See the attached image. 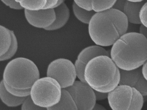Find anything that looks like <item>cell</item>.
I'll list each match as a JSON object with an SVG mask.
<instances>
[{
  "label": "cell",
  "instance_id": "cell-19",
  "mask_svg": "<svg viewBox=\"0 0 147 110\" xmlns=\"http://www.w3.org/2000/svg\"><path fill=\"white\" fill-rule=\"evenodd\" d=\"M116 0H91L92 10L96 13L104 11L111 8Z\"/></svg>",
  "mask_w": 147,
  "mask_h": 110
},
{
  "label": "cell",
  "instance_id": "cell-26",
  "mask_svg": "<svg viewBox=\"0 0 147 110\" xmlns=\"http://www.w3.org/2000/svg\"><path fill=\"white\" fill-rule=\"evenodd\" d=\"M141 24L147 28V1L142 5L139 13Z\"/></svg>",
  "mask_w": 147,
  "mask_h": 110
},
{
  "label": "cell",
  "instance_id": "cell-33",
  "mask_svg": "<svg viewBox=\"0 0 147 110\" xmlns=\"http://www.w3.org/2000/svg\"><path fill=\"white\" fill-rule=\"evenodd\" d=\"M139 33L142 35L147 41V28L140 24L139 28Z\"/></svg>",
  "mask_w": 147,
  "mask_h": 110
},
{
  "label": "cell",
  "instance_id": "cell-27",
  "mask_svg": "<svg viewBox=\"0 0 147 110\" xmlns=\"http://www.w3.org/2000/svg\"><path fill=\"white\" fill-rule=\"evenodd\" d=\"M79 7L88 11H92L91 0H74Z\"/></svg>",
  "mask_w": 147,
  "mask_h": 110
},
{
  "label": "cell",
  "instance_id": "cell-5",
  "mask_svg": "<svg viewBox=\"0 0 147 110\" xmlns=\"http://www.w3.org/2000/svg\"><path fill=\"white\" fill-rule=\"evenodd\" d=\"M62 90L56 80L47 76L39 78L34 82L30 89V96L35 104L47 108L59 102Z\"/></svg>",
  "mask_w": 147,
  "mask_h": 110
},
{
  "label": "cell",
  "instance_id": "cell-15",
  "mask_svg": "<svg viewBox=\"0 0 147 110\" xmlns=\"http://www.w3.org/2000/svg\"><path fill=\"white\" fill-rule=\"evenodd\" d=\"M0 97L2 101L10 107H15L22 105L26 98L17 97L9 93L5 88L3 79L0 83Z\"/></svg>",
  "mask_w": 147,
  "mask_h": 110
},
{
  "label": "cell",
  "instance_id": "cell-11",
  "mask_svg": "<svg viewBox=\"0 0 147 110\" xmlns=\"http://www.w3.org/2000/svg\"><path fill=\"white\" fill-rule=\"evenodd\" d=\"M110 56V53L102 47L93 45L86 47L78 54L77 59L86 65L93 58L99 56Z\"/></svg>",
  "mask_w": 147,
  "mask_h": 110
},
{
  "label": "cell",
  "instance_id": "cell-22",
  "mask_svg": "<svg viewBox=\"0 0 147 110\" xmlns=\"http://www.w3.org/2000/svg\"><path fill=\"white\" fill-rule=\"evenodd\" d=\"M3 83L7 91L14 96L20 98H26L30 95V89L25 90L16 89L10 87L4 81Z\"/></svg>",
  "mask_w": 147,
  "mask_h": 110
},
{
  "label": "cell",
  "instance_id": "cell-10",
  "mask_svg": "<svg viewBox=\"0 0 147 110\" xmlns=\"http://www.w3.org/2000/svg\"><path fill=\"white\" fill-rule=\"evenodd\" d=\"M146 1L142 0L138 2H133L125 0L123 12L126 16L129 23L141 24L139 15L140 9Z\"/></svg>",
  "mask_w": 147,
  "mask_h": 110
},
{
  "label": "cell",
  "instance_id": "cell-24",
  "mask_svg": "<svg viewBox=\"0 0 147 110\" xmlns=\"http://www.w3.org/2000/svg\"><path fill=\"white\" fill-rule=\"evenodd\" d=\"M75 68L76 76L80 81L86 82L84 77L85 67L86 65L76 59L74 64Z\"/></svg>",
  "mask_w": 147,
  "mask_h": 110
},
{
  "label": "cell",
  "instance_id": "cell-20",
  "mask_svg": "<svg viewBox=\"0 0 147 110\" xmlns=\"http://www.w3.org/2000/svg\"><path fill=\"white\" fill-rule=\"evenodd\" d=\"M10 32L11 36V43L7 52L0 56L1 61H5L11 58L15 55L18 50V42L16 37L13 31L10 30Z\"/></svg>",
  "mask_w": 147,
  "mask_h": 110
},
{
  "label": "cell",
  "instance_id": "cell-35",
  "mask_svg": "<svg viewBox=\"0 0 147 110\" xmlns=\"http://www.w3.org/2000/svg\"><path fill=\"white\" fill-rule=\"evenodd\" d=\"M65 1L63 0H58L57 2V4L55 5L53 7V9H54L56 7H57L61 5Z\"/></svg>",
  "mask_w": 147,
  "mask_h": 110
},
{
  "label": "cell",
  "instance_id": "cell-25",
  "mask_svg": "<svg viewBox=\"0 0 147 110\" xmlns=\"http://www.w3.org/2000/svg\"><path fill=\"white\" fill-rule=\"evenodd\" d=\"M134 88L143 97L147 96V81L142 76Z\"/></svg>",
  "mask_w": 147,
  "mask_h": 110
},
{
  "label": "cell",
  "instance_id": "cell-18",
  "mask_svg": "<svg viewBox=\"0 0 147 110\" xmlns=\"http://www.w3.org/2000/svg\"><path fill=\"white\" fill-rule=\"evenodd\" d=\"M16 1L20 3L24 9L30 11H36L42 9L46 2V0Z\"/></svg>",
  "mask_w": 147,
  "mask_h": 110
},
{
  "label": "cell",
  "instance_id": "cell-3",
  "mask_svg": "<svg viewBox=\"0 0 147 110\" xmlns=\"http://www.w3.org/2000/svg\"><path fill=\"white\" fill-rule=\"evenodd\" d=\"M84 77L94 91L108 93L119 85L120 70L110 56H99L87 64Z\"/></svg>",
  "mask_w": 147,
  "mask_h": 110
},
{
  "label": "cell",
  "instance_id": "cell-4",
  "mask_svg": "<svg viewBox=\"0 0 147 110\" xmlns=\"http://www.w3.org/2000/svg\"><path fill=\"white\" fill-rule=\"evenodd\" d=\"M40 76L38 69L33 61L19 57L12 59L7 64L3 80L11 87L25 90L30 89Z\"/></svg>",
  "mask_w": 147,
  "mask_h": 110
},
{
  "label": "cell",
  "instance_id": "cell-28",
  "mask_svg": "<svg viewBox=\"0 0 147 110\" xmlns=\"http://www.w3.org/2000/svg\"><path fill=\"white\" fill-rule=\"evenodd\" d=\"M1 1L6 5L9 6L10 8L16 10H20L23 9L19 2L16 0H1Z\"/></svg>",
  "mask_w": 147,
  "mask_h": 110
},
{
  "label": "cell",
  "instance_id": "cell-30",
  "mask_svg": "<svg viewBox=\"0 0 147 110\" xmlns=\"http://www.w3.org/2000/svg\"><path fill=\"white\" fill-rule=\"evenodd\" d=\"M94 91L96 101H102L107 99L108 93Z\"/></svg>",
  "mask_w": 147,
  "mask_h": 110
},
{
  "label": "cell",
  "instance_id": "cell-23",
  "mask_svg": "<svg viewBox=\"0 0 147 110\" xmlns=\"http://www.w3.org/2000/svg\"><path fill=\"white\" fill-rule=\"evenodd\" d=\"M21 110H47V109L35 104L29 96L26 98L21 105Z\"/></svg>",
  "mask_w": 147,
  "mask_h": 110
},
{
  "label": "cell",
  "instance_id": "cell-16",
  "mask_svg": "<svg viewBox=\"0 0 147 110\" xmlns=\"http://www.w3.org/2000/svg\"><path fill=\"white\" fill-rule=\"evenodd\" d=\"M10 30L0 25V56L5 54L8 50L11 42Z\"/></svg>",
  "mask_w": 147,
  "mask_h": 110
},
{
  "label": "cell",
  "instance_id": "cell-17",
  "mask_svg": "<svg viewBox=\"0 0 147 110\" xmlns=\"http://www.w3.org/2000/svg\"><path fill=\"white\" fill-rule=\"evenodd\" d=\"M72 9L76 18L82 23L88 24L91 19L96 13L94 11H88L80 8L73 1Z\"/></svg>",
  "mask_w": 147,
  "mask_h": 110
},
{
  "label": "cell",
  "instance_id": "cell-21",
  "mask_svg": "<svg viewBox=\"0 0 147 110\" xmlns=\"http://www.w3.org/2000/svg\"><path fill=\"white\" fill-rule=\"evenodd\" d=\"M133 95L129 110H141L144 102V97L135 88L132 87Z\"/></svg>",
  "mask_w": 147,
  "mask_h": 110
},
{
  "label": "cell",
  "instance_id": "cell-6",
  "mask_svg": "<svg viewBox=\"0 0 147 110\" xmlns=\"http://www.w3.org/2000/svg\"><path fill=\"white\" fill-rule=\"evenodd\" d=\"M46 75L56 80L62 89L71 86L77 77L74 64L70 60L63 58L55 59L50 63Z\"/></svg>",
  "mask_w": 147,
  "mask_h": 110
},
{
  "label": "cell",
  "instance_id": "cell-14",
  "mask_svg": "<svg viewBox=\"0 0 147 110\" xmlns=\"http://www.w3.org/2000/svg\"><path fill=\"white\" fill-rule=\"evenodd\" d=\"M47 110H78L71 96L65 89H62L59 102L54 106L47 108Z\"/></svg>",
  "mask_w": 147,
  "mask_h": 110
},
{
  "label": "cell",
  "instance_id": "cell-2",
  "mask_svg": "<svg viewBox=\"0 0 147 110\" xmlns=\"http://www.w3.org/2000/svg\"><path fill=\"white\" fill-rule=\"evenodd\" d=\"M110 56L120 69L140 68L147 60V41L139 32H127L112 45Z\"/></svg>",
  "mask_w": 147,
  "mask_h": 110
},
{
  "label": "cell",
  "instance_id": "cell-12",
  "mask_svg": "<svg viewBox=\"0 0 147 110\" xmlns=\"http://www.w3.org/2000/svg\"><path fill=\"white\" fill-rule=\"evenodd\" d=\"M54 9L55 14V19L50 26L44 29L46 30L53 31L61 28L65 25L69 19V10L64 2Z\"/></svg>",
  "mask_w": 147,
  "mask_h": 110
},
{
  "label": "cell",
  "instance_id": "cell-1",
  "mask_svg": "<svg viewBox=\"0 0 147 110\" xmlns=\"http://www.w3.org/2000/svg\"><path fill=\"white\" fill-rule=\"evenodd\" d=\"M128 23L123 12L111 8L94 14L88 24L89 35L96 45L112 46L127 33Z\"/></svg>",
  "mask_w": 147,
  "mask_h": 110
},
{
  "label": "cell",
  "instance_id": "cell-9",
  "mask_svg": "<svg viewBox=\"0 0 147 110\" xmlns=\"http://www.w3.org/2000/svg\"><path fill=\"white\" fill-rule=\"evenodd\" d=\"M25 17L32 26L44 29L50 26L56 19L54 9H42L36 11L24 10Z\"/></svg>",
  "mask_w": 147,
  "mask_h": 110
},
{
  "label": "cell",
  "instance_id": "cell-31",
  "mask_svg": "<svg viewBox=\"0 0 147 110\" xmlns=\"http://www.w3.org/2000/svg\"><path fill=\"white\" fill-rule=\"evenodd\" d=\"M58 0H46V4L43 9H53L57 4Z\"/></svg>",
  "mask_w": 147,
  "mask_h": 110
},
{
  "label": "cell",
  "instance_id": "cell-7",
  "mask_svg": "<svg viewBox=\"0 0 147 110\" xmlns=\"http://www.w3.org/2000/svg\"><path fill=\"white\" fill-rule=\"evenodd\" d=\"M65 89L71 96L78 110H92L96 103L94 91L86 82L76 80Z\"/></svg>",
  "mask_w": 147,
  "mask_h": 110
},
{
  "label": "cell",
  "instance_id": "cell-34",
  "mask_svg": "<svg viewBox=\"0 0 147 110\" xmlns=\"http://www.w3.org/2000/svg\"><path fill=\"white\" fill-rule=\"evenodd\" d=\"M92 110H107L103 105L98 103L95 105Z\"/></svg>",
  "mask_w": 147,
  "mask_h": 110
},
{
  "label": "cell",
  "instance_id": "cell-13",
  "mask_svg": "<svg viewBox=\"0 0 147 110\" xmlns=\"http://www.w3.org/2000/svg\"><path fill=\"white\" fill-rule=\"evenodd\" d=\"M120 79L119 85L134 87L142 76L141 67L131 70L120 69Z\"/></svg>",
  "mask_w": 147,
  "mask_h": 110
},
{
  "label": "cell",
  "instance_id": "cell-29",
  "mask_svg": "<svg viewBox=\"0 0 147 110\" xmlns=\"http://www.w3.org/2000/svg\"><path fill=\"white\" fill-rule=\"evenodd\" d=\"M125 1V0H116L112 8L123 12Z\"/></svg>",
  "mask_w": 147,
  "mask_h": 110
},
{
  "label": "cell",
  "instance_id": "cell-8",
  "mask_svg": "<svg viewBox=\"0 0 147 110\" xmlns=\"http://www.w3.org/2000/svg\"><path fill=\"white\" fill-rule=\"evenodd\" d=\"M132 95V87L119 85L108 93L109 105L112 110H129Z\"/></svg>",
  "mask_w": 147,
  "mask_h": 110
},
{
  "label": "cell",
  "instance_id": "cell-32",
  "mask_svg": "<svg viewBox=\"0 0 147 110\" xmlns=\"http://www.w3.org/2000/svg\"><path fill=\"white\" fill-rule=\"evenodd\" d=\"M141 73L142 77L147 81V60L141 67Z\"/></svg>",
  "mask_w": 147,
  "mask_h": 110
}]
</instances>
